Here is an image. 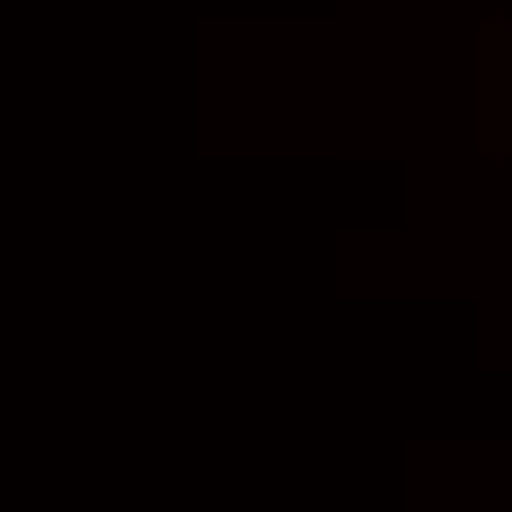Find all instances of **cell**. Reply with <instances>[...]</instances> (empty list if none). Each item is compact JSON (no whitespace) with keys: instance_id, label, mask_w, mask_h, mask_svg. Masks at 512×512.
Segmentation results:
<instances>
[]
</instances>
